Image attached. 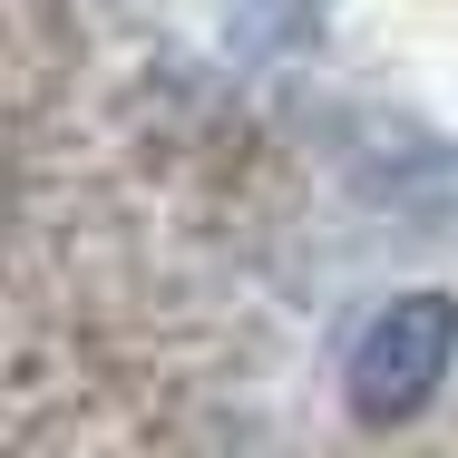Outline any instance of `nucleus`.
<instances>
[{
  "label": "nucleus",
  "instance_id": "f257e3e1",
  "mask_svg": "<svg viewBox=\"0 0 458 458\" xmlns=\"http://www.w3.org/2000/svg\"><path fill=\"white\" fill-rule=\"evenodd\" d=\"M449 361H458V302L449 293H400V302H380L361 322L352 370H342V400L370 429H400V420H420L439 400Z\"/></svg>",
  "mask_w": 458,
  "mask_h": 458
}]
</instances>
